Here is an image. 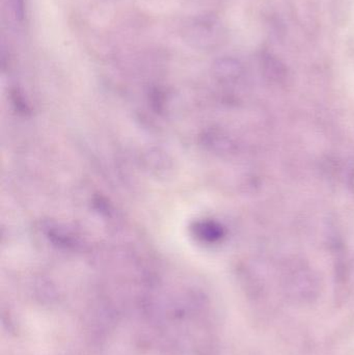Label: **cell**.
<instances>
[{
    "label": "cell",
    "mask_w": 354,
    "mask_h": 355,
    "mask_svg": "<svg viewBox=\"0 0 354 355\" xmlns=\"http://www.w3.org/2000/svg\"><path fill=\"white\" fill-rule=\"evenodd\" d=\"M216 73L224 79H236L242 73V67L233 58H224L216 64Z\"/></svg>",
    "instance_id": "cell-1"
},
{
    "label": "cell",
    "mask_w": 354,
    "mask_h": 355,
    "mask_svg": "<svg viewBox=\"0 0 354 355\" xmlns=\"http://www.w3.org/2000/svg\"><path fill=\"white\" fill-rule=\"evenodd\" d=\"M8 12L16 22L21 23L24 20L25 0H6Z\"/></svg>",
    "instance_id": "cell-2"
}]
</instances>
